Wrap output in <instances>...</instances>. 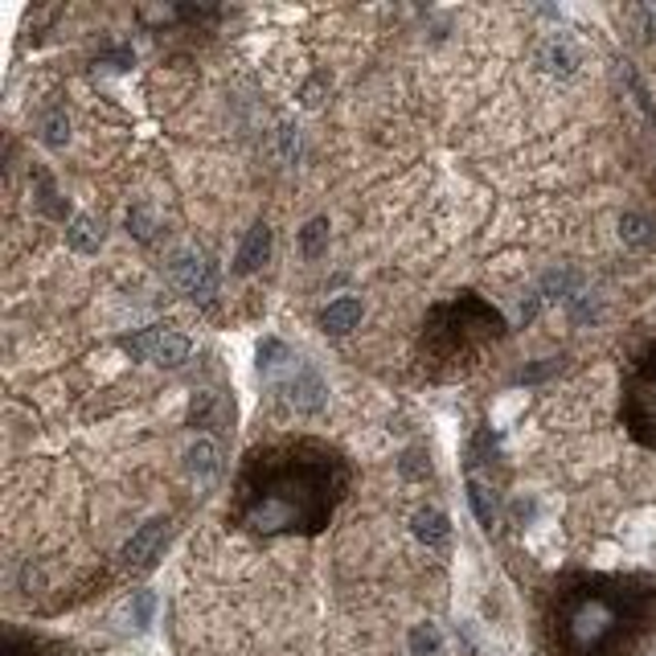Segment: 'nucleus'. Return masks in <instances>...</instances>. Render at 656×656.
I'll return each mask as SVG.
<instances>
[{
    "instance_id": "obj_21",
    "label": "nucleus",
    "mask_w": 656,
    "mask_h": 656,
    "mask_svg": "<svg viewBox=\"0 0 656 656\" xmlns=\"http://www.w3.org/2000/svg\"><path fill=\"white\" fill-rule=\"evenodd\" d=\"M41 140H46L50 148L67 144V115H62V111H50V115L41 120Z\"/></svg>"
},
{
    "instance_id": "obj_13",
    "label": "nucleus",
    "mask_w": 656,
    "mask_h": 656,
    "mask_svg": "<svg viewBox=\"0 0 656 656\" xmlns=\"http://www.w3.org/2000/svg\"><path fill=\"white\" fill-rule=\"evenodd\" d=\"M411 529H415V537L427 542V546H443V542L452 537V525H447V517H443L440 509H418L415 517H411Z\"/></svg>"
},
{
    "instance_id": "obj_12",
    "label": "nucleus",
    "mask_w": 656,
    "mask_h": 656,
    "mask_svg": "<svg viewBox=\"0 0 656 656\" xmlns=\"http://www.w3.org/2000/svg\"><path fill=\"white\" fill-rule=\"evenodd\" d=\"M255 357H259V374L263 377H280L283 370H292L295 357H292V349L283 345L280 336H263L255 349Z\"/></svg>"
},
{
    "instance_id": "obj_14",
    "label": "nucleus",
    "mask_w": 656,
    "mask_h": 656,
    "mask_svg": "<svg viewBox=\"0 0 656 656\" xmlns=\"http://www.w3.org/2000/svg\"><path fill=\"white\" fill-rule=\"evenodd\" d=\"M542 62H546V70H554V74H575L578 50L571 46V38H549L546 50H542Z\"/></svg>"
},
{
    "instance_id": "obj_20",
    "label": "nucleus",
    "mask_w": 656,
    "mask_h": 656,
    "mask_svg": "<svg viewBox=\"0 0 656 656\" xmlns=\"http://www.w3.org/2000/svg\"><path fill=\"white\" fill-rule=\"evenodd\" d=\"M152 612H157V595H152V591H135L132 603H128V616H132L135 628H148V624H152Z\"/></svg>"
},
{
    "instance_id": "obj_9",
    "label": "nucleus",
    "mask_w": 656,
    "mask_h": 656,
    "mask_svg": "<svg viewBox=\"0 0 656 656\" xmlns=\"http://www.w3.org/2000/svg\"><path fill=\"white\" fill-rule=\"evenodd\" d=\"M362 324V300H353V295H345V300H333L329 309L321 312V329L333 336H345L353 333Z\"/></svg>"
},
{
    "instance_id": "obj_7",
    "label": "nucleus",
    "mask_w": 656,
    "mask_h": 656,
    "mask_svg": "<svg viewBox=\"0 0 656 656\" xmlns=\"http://www.w3.org/2000/svg\"><path fill=\"white\" fill-rule=\"evenodd\" d=\"M164 537H169V522H148V525H140L132 534V542L123 546V563L128 566H152L157 563V554H161V546H164Z\"/></svg>"
},
{
    "instance_id": "obj_8",
    "label": "nucleus",
    "mask_w": 656,
    "mask_h": 656,
    "mask_svg": "<svg viewBox=\"0 0 656 656\" xmlns=\"http://www.w3.org/2000/svg\"><path fill=\"white\" fill-rule=\"evenodd\" d=\"M185 468L201 488H210V484L218 481V472H222V452H218V443L214 440L193 443V447L185 452Z\"/></svg>"
},
{
    "instance_id": "obj_23",
    "label": "nucleus",
    "mask_w": 656,
    "mask_h": 656,
    "mask_svg": "<svg viewBox=\"0 0 656 656\" xmlns=\"http://www.w3.org/2000/svg\"><path fill=\"white\" fill-rule=\"evenodd\" d=\"M640 21H644V29L656 38V4H648V9H640Z\"/></svg>"
},
{
    "instance_id": "obj_11",
    "label": "nucleus",
    "mask_w": 656,
    "mask_h": 656,
    "mask_svg": "<svg viewBox=\"0 0 656 656\" xmlns=\"http://www.w3.org/2000/svg\"><path fill=\"white\" fill-rule=\"evenodd\" d=\"M67 242H70V251H79V255H94V251L103 246V222L91 214H79L67 226Z\"/></svg>"
},
{
    "instance_id": "obj_15",
    "label": "nucleus",
    "mask_w": 656,
    "mask_h": 656,
    "mask_svg": "<svg viewBox=\"0 0 656 656\" xmlns=\"http://www.w3.org/2000/svg\"><path fill=\"white\" fill-rule=\"evenodd\" d=\"M619 239L628 242V246H653L656 242V226H653V218H644V214H624L619 218Z\"/></svg>"
},
{
    "instance_id": "obj_3",
    "label": "nucleus",
    "mask_w": 656,
    "mask_h": 656,
    "mask_svg": "<svg viewBox=\"0 0 656 656\" xmlns=\"http://www.w3.org/2000/svg\"><path fill=\"white\" fill-rule=\"evenodd\" d=\"M632 431L640 435L648 447H656V341L644 349L628 377V402H624Z\"/></svg>"
},
{
    "instance_id": "obj_2",
    "label": "nucleus",
    "mask_w": 656,
    "mask_h": 656,
    "mask_svg": "<svg viewBox=\"0 0 656 656\" xmlns=\"http://www.w3.org/2000/svg\"><path fill=\"white\" fill-rule=\"evenodd\" d=\"M656 591L632 578H578L558 595V656H624L653 619Z\"/></svg>"
},
{
    "instance_id": "obj_17",
    "label": "nucleus",
    "mask_w": 656,
    "mask_h": 656,
    "mask_svg": "<svg viewBox=\"0 0 656 656\" xmlns=\"http://www.w3.org/2000/svg\"><path fill=\"white\" fill-rule=\"evenodd\" d=\"M468 501L472 509H476V517H481L484 529H493L496 525V501H493V488L484 481H476V476H468Z\"/></svg>"
},
{
    "instance_id": "obj_19",
    "label": "nucleus",
    "mask_w": 656,
    "mask_h": 656,
    "mask_svg": "<svg viewBox=\"0 0 656 656\" xmlns=\"http://www.w3.org/2000/svg\"><path fill=\"white\" fill-rule=\"evenodd\" d=\"M128 230H132L140 242H152L157 239V214H152L148 205H132V210H128Z\"/></svg>"
},
{
    "instance_id": "obj_16",
    "label": "nucleus",
    "mask_w": 656,
    "mask_h": 656,
    "mask_svg": "<svg viewBox=\"0 0 656 656\" xmlns=\"http://www.w3.org/2000/svg\"><path fill=\"white\" fill-rule=\"evenodd\" d=\"M324 251H329V218H312L309 226H304V234H300V255L309 259V263H316Z\"/></svg>"
},
{
    "instance_id": "obj_1",
    "label": "nucleus",
    "mask_w": 656,
    "mask_h": 656,
    "mask_svg": "<svg viewBox=\"0 0 656 656\" xmlns=\"http://www.w3.org/2000/svg\"><path fill=\"white\" fill-rule=\"evenodd\" d=\"M345 488V472L333 452L316 443L255 452L242 472L239 517L255 534H295L321 529Z\"/></svg>"
},
{
    "instance_id": "obj_4",
    "label": "nucleus",
    "mask_w": 656,
    "mask_h": 656,
    "mask_svg": "<svg viewBox=\"0 0 656 656\" xmlns=\"http://www.w3.org/2000/svg\"><path fill=\"white\" fill-rule=\"evenodd\" d=\"M169 271H173L176 287H181L189 300H198V304L214 300L218 268L210 263V255H201V251H193V246H185V251H173V259H169Z\"/></svg>"
},
{
    "instance_id": "obj_22",
    "label": "nucleus",
    "mask_w": 656,
    "mask_h": 656,
    "mask_svg": "<svg viewBox=\"0 0 656 656\" xmlns=\"http://www.w3.org/2000/svg\"><path fill=\"white\" fill-rule=\"evenodd\" d=\"M537 309H542V292H529L522 300V309H517V316H522V324H529L537 316Z\"/></svg>"
},
{
    "instance_id": "obj_18",
    "label": "nucleus",
    "mask_w": 656,
    "mask_h": 656,
    "mask_svg": "<svg viewBox=\"0 0 656 656\" xmlns=\"http://www.w3.org/2000/svg\"><path fill=\"white\" fill-rule=\"evenodd\" d=\"M411 653L415 656H440L443 653L440 628H435V624H418V628L411 632Z\"/></svg>"
},
{
    "instance_id": "obj_5",
    "label": "nucleus",
    "mask_w": 656,
    "mask_h": 656,
    "mask_svg": "<svg viewBox=\"0 0 656 656\" xmlns=\"http://www.w3.org/2000/svg\"><path fill=\"white\" fill-rule=\"evenodd\" d=\"M123 353L148 357V362L164 365V370H176V365L189 362V341L181 333H169V329H148V333L123 336Z\"/></svg>"
},
{
    "instance_id": "obj_10",
    "label": "nucleus",
    "mask_w": 656,
    "mask_h": 656,
    "mask_svg": "<svg viewBox=\"0 0 656 656\" xmlns=\"http://www.w3.org/2000/svg\"><path fill=\"white\" fill-rule=\"evenodd\" d=\"M268 255H271V230L259 222V226L246 234V242H242L239 259H234V271H239V275H251V271H259L268 263Z\"/></svg>"
},
{
    "instance_id": "obj_6",
    "label": "nucleus",
    "mask_w": 656,
    "mask_h": 656,
    "mask_svg": "<svg viewBox=\"0 0 656 656\" xmlns=\"http://www.w3.org/2000/svg\"><path fill=\"white\" fill-rule=\"evenodd\" d=\"M283 394H287L295 411H304V415H316V411H324V402H329L324 377L316 374L309 362H300V357H295V365L287 370V377H283Z\"/></svg>"
}]
</instances>
